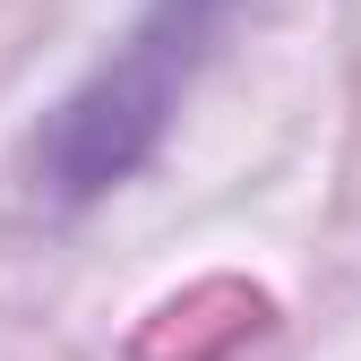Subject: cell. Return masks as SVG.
<instances>
[{
	"label": "cell",
	"mask_w": 361,
	"mask_h": 361,
	"mask_svg": "<svg viewBox=\"0 0 361 361\" xmlns=\"http://www.w3.org/2000/svg\"><path fill=\"white\" fill-rule=\"evenodd\" d=\"M224 9H233V0H147V18L129 26V43L52 112V129L35 138V172H43V190L61 207L129 180L155 155V138L180 112V86L207 61Z\"/></svg>",
	"instance_id": "6da1fadb"
}]
</instances>
